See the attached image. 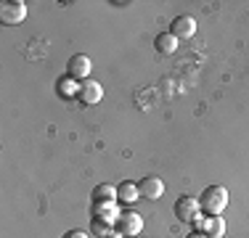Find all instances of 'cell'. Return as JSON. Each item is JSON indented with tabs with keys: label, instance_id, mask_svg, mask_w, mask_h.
I'll use <instances>...</instances> for the list:
<instances>
[{
	"label": "cell",
	"instance_id": "17",
	"mask_svg": "<svg viewBox=\"0 0 249 238\" xmlns=\"http://www.w3.org/2000/svg\"><path fill=\"white\" fill-rule=\"evenodd\" d=\"M186 238H210L207 233H201V230H194V233H188Z\"/></svg>",
	"mask_w": 249,
	"mask_h": 238
},
{
	"label": "cell",
	"instance_id": "14",
	"mask_svg": "<svg viewBox=\"0 0 249 238\" xmlns=\"http://www.w3.org/2000/svg\"><path fill=\"white\" fill-rule=\"evenodd\" d=\"M56 90L64 95V98H77V93H80V82H74L72 77H64V80H58Z\"/></svg>",
	"mask_w": 249,
	"mask_h": 238
},
{
	"label": "cell",
	"instance_id": "16",
	"mask_svg": "<svg viewBox=\"0 0 249 238\" xmlns=\"http://www.w3.org/2000/svg\"><path fill=\"white\" fill-rule=\"evenodd\" d=\"M61 238H90V236H88L85 230H67Z\"/></svg>",
	"mask_w": 249,
	"mask_h": 238
},
{
	"label": "cell",
	"instance_id": "13",
	"mask_svg": "<svg viewBox=\"0 0 249 238\" xmlns=\"http://www.w3.org/2000/svg\"><path fill=\"white\" fill-rule=\"evenodd\" d=\"M93 201H120V196H117V188L114 186L104 183V186L93 188Z\"/></svg>",
	"mask_w": 249,
	"mask_h": 238
},
{
	"label": "cell",
	"instance_id": "3",
	"mask_svg": "<svg viewBox=\"0 0 249 238\" xmlns=\"http://www.w3.org/2000/svg\"><path fill=\"white\" fill-rule=\"evenodd\" d=\"M90 71H93V61L85 56V53H74V56L67 61V77H72L74 82L90 80Z\"/></svg>",
	"mask_w": 249,
	"mask_h": 238
},
{
	"label": "cell",
	"instance_id": "2",
	"mask_svg": "<svg viewBox=\"0 0 249 238\" xmlns=\"http://www.w3.org/2000/svg\"><path fill=\"white\" fill-rule=\"evenodd\" d=\"M24 19H27V3L24 0H3V3H0V21L3 24L16 27V24H21Z\"/></svg>",
	"mask_w": 249,
	"mask_h": 238
},
{
	"label": "cell",
	"instance_id": "4",
	"mask_svg": "<svg viewBox=\"0 0 249 238\" xmlns=\"http://www.w3.org/2000/svg\"><path fill=\"white\" fill-rule=\"evenodd\" d=\"M196 230L207 233L210 238H223L225 236V217L220 214H207V217H196Z\"/></svg>",
	"mask_w": 249,
	"mask_h": 238
},
{
	"label": "cell",
	"instance_id": "15",
	"mask_svg": "<svg viewBox=\"0 0 249 238\" xmlns=\"http://www.w3.org/2000/svg\"><path fill=\"white\" fill-rule=\"evenodd\" d=\"M93 233H96V236H104V238H109L111 233H114V225H111V222H104V220H96V217H93Z\"/></svg>",
	"mask_w": 249,
	"mask_h": 238
},
{
	"label": "cell",
	"instance_id": "9",
	"mask_svg": "<svg viewBox=\"0 0 249 238\" xmlns=\"http://www.w3.org/2000/svg\"><path fill=\"white\" fill-rule=\"evenodd\" d=\"M77 98H80L82 103L93 106V103H98V101L104 98V87H101V82H96V80H85V82H80Z\"/></svg>",
	"mask_w": 249,
	"mask_h": 238
},
{
	"label": "cell",
	"instance_id": "8",
	"mask_svg": "<svg viewBox=\"0 0 249 238\" xmlns=\"http://www.w3.org/2000/svg\"><path fill=\"white\" fill-rule=\"evenodd\" d=\"M138 190H141V199H149V201H157L164 196V183L159 180L157 175H149L138 183Z\"/></svg>",
	"mask_w": 249,
	"mask_h": 238
},
{
	"label": "cell",
	"instance_id": "10",
	"mask_svg": "<svg viewBox=\"0 0 249 238\" xmlns=\"http://www.w3.org/2000/svg\"><path fill=\"white\" fill-rule=\"evenodd\" d=\"M120 206H117V201H96L93 204V217L96 220H104V222H111L114 225L117 220H120Z\"/></svg>",
	"mask_w": 249,
	"mask_h": 238
},
{
	"label": "cell",
	"instance_id": "6",
	"mask_svg": "<svg viewBox=\"0 0 249 238\" xmlns=\"http://www.w3.org/2000/svg\"><path fill=\"white\" fill-rule=\"evenodd\" d=\"M114 228L120 230L124 238L138 236L141 230H143V217H141L138 212H122V214H120V220L114 222Z\"/></svg>",
	"mask_w": 249,
	"mask_h": 238
},
{
	"label": "cell",
	"instance_id": "7",
	"mask_svg": "<svg viewBox=\"0 0 249 238\" xmlns=\"http://www.w3.org/2000/svg\"><path fill=\"white\" fill-rule=\"evenodd\" d=\"M170 32L175 34L178 40H188V37H194L196 34V19L194 16H175L173 24H170Z\"/></svg>",
	"mask_w": 249,
	"mask_h": 238
},
{
	"label": "cell",
	"instance_id": "5",
	"mask_svg": "<svg viewBox=\"0 0 249 238\" xmlns=\"http://www.w3.org/2000/svg\"><path fill=\"white\" fill-rule=\"evenodd\" d=\"M201 206H199V199H194V196H180V199L175 201V217L180 220V222H194V220L199 217Z\"/></svg>",
	"mask_w": 249,
	"mask_h": 238
},
{
	"label": "cell",
	"instance_id": "11",
	"mask_svg": "<svg viewBox=\"0 0 249 238\" xmlns=\"http://www.w3.org/2000/svg\"><path fill=\"white\" fill-rule=\"evenodd\" d=\"M154 48H157V53H162V56H173L178 51V37L173 32H162L154 40Z\"/></svg>",
	"mask_w": 249,
	"mask_h": 238
},
{
	"label": "cell",
	"instance_id": "12",
	"mask_svg": "<svg viewBox=\"0 0 249 238\" xmlns=\"http://www.w3.org/2000/svg\"><path fill=\"white\" fill-rule=\"evenodd\" d=\"M117 196H120L122 204H135V201L141 199V190L135 183H122V186L117 188Z\"/></svg>",
	"mask_w": 249,
	"mask_h": 238
},
{
	"label": "cell",
	"instance_id": "1",
	"mask_svg": "<svg viewBox=\"0 0 249 238\" xmlns=\"http://www.w3.org/2000/svg\"><path fill=\"white\" fill-rule=\"evenodd\" d=\"M228 199H231L228 188H223V186H210V188H204V193H201L199 206H201L207 214H223L225 206H228Z\"/></svg>",
	"mask_w": 249,
	"mask_h": 238
}]
</instances>
